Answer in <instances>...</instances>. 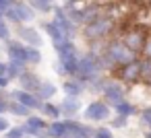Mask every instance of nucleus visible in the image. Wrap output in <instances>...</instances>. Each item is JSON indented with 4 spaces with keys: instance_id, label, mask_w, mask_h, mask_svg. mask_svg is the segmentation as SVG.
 Wrapping results in <instances>:
<instances>
[{
    "instance_id": "nucleus-1",
    "label": "nucleus",
    "mask_w": 151,
    "mask_h": 138,
    "mask_svg": "<svg viewBox=\"0 0 151 138\" xmlns=\"http://www.w3.org/2000/svg\"><path fill=\"white\" fill-rule=\"evenodd\" d=\"M101 60H104V66L108 68V66H112V64H130V62H134L137 60V54L128 48V46H124V41H112V43H108V48H106V52L101 54Z\"/></svg>"
},
{
    "instance_id": "nucleus-2",
    "label": "nucleus",
    "mask_w": 151,
    "mask_h": 138,
    "mask_svg": "<svg viewBox=\"0 0 151 138\" xmlns=\"http://www.w3.org/2000/svg\"><path fill=\"white\" fill-rule=\"evenodd\" d=\"M104 68H106V66H104L101 54H85V56H81V60H79V72H77L75 78H79L81 83L89 85L93 78H97V76L101 74Z\"/></svg>"
},
{
    "instance_id": "nucleus-3",
    "label": "nucleus",
    "mask_w": 151,
    "mask_h": 138,
    "mask_svg": "<svg viewBox=\"0 0 151 138\" xmlns=\"http://www.w3.org/2000/svg\"><path fill=\"white\" fill-rule=\"evenodd\" d=\"M112 29H114V19H110V17H97L95 21H91L89 25H85L83 35L87 39H91V41H97V39H104Z\"/></svg>"
},
{
    "instance_id": "nucleus-4",
    "label": "nucleus",
    "mask_w": 151,
    "mask_h": 138,
    "mask_svg": "<svg viewBox=\"0 0 151 138\" xmlns=\"http://www.w3.org/2000/svg\"><path fill=\"white\" fill-rule=\"evenodd\" d=\"M110 113H112V105H108L106 101H91L85 107V120H89V122L110 120Z\"/></svg>"
},
{
    "instance_id": "nucleus-5",
    "label": "nucleus",
    "mask_w": 151,
    "mask_h": 138,
    "mask_svg": "<svg viewBox=\"0 0 151 138\" xmlns=\"http://www.w3.org/2000/svg\"><path fill=\"white\" fill-rule=\"evenodd\" d=\"M54 23L64 31V35L68 37V39H73L75 35H77V23H73L70 21V17H68V13L64 11V9H60V6H54Z\"/></svg>"
},
{
    "instance_id": "nucleus-6",
    "label": "nucleus",
    "mask_w": 151,
    "mask_h": 138,
    "mask_svg": "<svg viewBox=\"0 0 151 138\" xmlns=\"http://www.w3.org/2000/svg\"><path fill=\"white\" fill-rule=\"evenodd\" d=\"M124 87L118 83V80H114V78H108V85H106V89H104V101L108 103V105H116V103H120V101H124Z\"/></svg>"
},
{
    "instance_id": "nucleus-7",
    "label": "nucleus",
    "mask_w": 151,
    "mask_h": 138,
    "mask_svg": "<svg viewBox=\"0 0 151 138\" xmlns=\"http://www.w3.org/2000/svg\"><path fill=\"white\" fill-rule=\"evenodd\" d=\"M42 29H44V31L50 35L52 46H54V50H56V52H58L62 46H66V43L70 41V39L64 35V31H62V29H60V27H58L54 21H44V23H42Z\"/></svg>"
},
{
    "instance_id": "nucleus-8",
    "label": "nucleus",
    "mask_w": 151,
    "mask_h": 138,
    "mask_svg": "<svg viewBox=\"0 0 151 138\" xmlns=\"http://www.w3.org/2000/svg\"><path fill=\"white\" fill-rule=\"evenodd\" d=\"M6 54L13 62H19V64H25L27 66V46L23 41H6Z\"/></svg>"
},
{
    "instance_id": "nucleus-9",
    "label": "nucleus",
    "mask_w": 151,
    "mask_h": 138,
    "mask_svg": "<svg viewBox=\"0 0 151 138\" xmlns=\"http://www.w3.org/2000/svg\"><path fill=\"white\" fill-rule=\"evenodd\" d=\"M23 128H25V132H27V136H35L37 138V134L40 132H44L46 128H48V122H46V117H42V115H29V117H25V124H21Z\"/></svg>"
},
{
    "instance_id": "nucleus-10",
    "label": "nucleus",
    "mask_w": 151,
    "mask_h": 138,
    "mask_svg": "<svg viewBox=\"0 0 151 138\" xmlns=\"http://www.w3.org/2000/svg\"><path fill=\"white\" fill-rule=\"evenodd\" d=\"M11 97H13L15 101H21V103H23V105H27L29 109H40V107H42V103H44L35 93H29V91H23V89L13 91V93H11Z\"/></svg>"
},
{
    "instance_id": "nucleus-11",
    "label": "nucleus",
    "mask_w": 151,
    "mask_h": 138,
    "mask_svg": "<svg viewBox=\"0 0 151 138\" xmlns=\"http://www.w3.org/2000/svg\"><path fill=\"white\" fill-rule=\"evenodd\" d=\"M42 83H44V80H42L35 72H31V70H25V72L19 76L21 89H23V91H29V93H37V89H40Z\"/></svg>"
},
{
    "instance_id": "nucleus-12",
    "label": "nucleus",
    "mask_w": 151,
    "mask_h": 138,
    "mask_svg": "<svg viewBox=\"0 0 151 138\" xmlns=\"http://www.w3.org/2000/svg\"><path fill=\"white\" fill-rule=\"evenodd\" d=\"M145 43H147V37L141 31H128L126 37H124V46H128L134 54L137 52H143L145 50Z\"/></svg>"
},
{
    "instance_id": "nucleus-13",
    "label": "nucleus",
    "mask_w": 151,
    "mask_h": 138,
    "mask_svg": "<svg viewBox=\"0 0 151 138\" xmlns=\"http://www.w3.org/2000/svg\"><path fill=\"white\" fill-rule=\"evenodd\" d=\"M85 83H81L79 78H66L64 83H62V91H64V97H81L83 95V91H85Z\"/></svg>"
},
{
    "instance_id": "nucleus-14",
    "label": "nucleus",
    "mask_w": 151,
    "mask_h": 138,
    "mask_svg": "<svg viewBox=\"0 0 151 138\" xmlns=\"http://www.w3.org/2000/svg\"><path fill=\"white\" fill-rule=\"evenodd\" d=\"M120 76H122V80H126V83H134L137 78H143V76H141V60H134V62H130V64H124L122 70H120Z\"/></svg>"
},
{
    "instance_id": "nucleus-15",
    "label": "nucleus",
    "mask_w": 151,
    "mask_h": 138,
    "mask_svg": "<svg viewBox=\"0 0 151 138\" xmlns=\"http://www.w3.org/2000/svg\"><path fill=\"white\" fill-rule=\"evenodd\" d=\"M19 39L21 41H25L27 46H31V48H40L44 41H42V35L35 31V29H31V27H21L19 29Z\"/></svg>"
},
{
    "instance_id": "nucleus-16",
    "label": "nucleus",
    "mask_w": 151,
    "mask_h": 138,
    "mask_svg": "<svg viewBox=\"0 0 151 138\" xmlns=\"http://www.w3.org/2000/svg\"><path fill=\"white\" fill-rule=\"evenodd\" d=\"M60 109H62L64 117H75L81 111V101L77 97H64L62 103H60Z\"/></svg>"
},
{
    "instance_id": "nucleus-17",
    "label": "nucleus",
    "mask_w": 151,
    "mask_h": 138,
    "mask_svg": "<svg viewBox=\"0 0 151 138\" xmlns=\"http://www.w3.org/2000/svg\"><path fill=\"white\" fill-rule=\"evenodd\" d=\"M114 113L116 115H124V117H130V115H134V113H141L139 111V107H137V103H132V101H120V103H116L114 105Z\"/></svg>"
},
{
    "instance_id": "nucleus-18",
    "label": "nucleus",
    "mask_w": 151,
    "mask_h": 138,
    "mask_svg": "<svg viewBox=\"0 0 151 138\" xmlns=\"http://www.w3.org/2000/svg\"><path fill=\"white\" fill-rule=\"evenodd\" d=\"M13 6H15V11H17V15L21 17V21H23V23H29V21H33V17H35V11L31 9V4H29V2H15Z\"/></svg>"
},
{
    "instance_id": "nucleus-19",
    "label": "nucleus",
    "mask_w": 151,
    "mask_h": 138,
    "mask_svg": "<svg viewBox=\"0 0 151 138\" xmlns=\"http://www.w3.org/2000/svg\"><path fill=\"white\" fill-rule=\"evenodd\" d=\"M40 111H42V115H44V117H50L52 122H54V120H60V115H62L60 105H54L52 101H44V103H42V107H40Z\"/></svg>"
},
{
    "instance_id": "nucleus-20",
    "label": "nucleus",
    "mask_w": 151,
    "mask_h": 138,
    "mask_svg": "<svg viewBox=\"0 0 151 138\" xmlns=\"http://www.w3.org/2000/svg\"><path fill=\"white\" fill-rule=\"evenodd\" d=\"M56 93H58L56 85H54V83H48V80H44V83L40 85V89H37V93H35V95H37L42 101H50V99H52Z\"/></svg>"
},
{
    "instance_id": "nucleus-21",
    "label": "nucleus",
    "mask_w": 151,
    "mask_h": 138,
    "mask_svg": "<svg viewBox=\"0 0 151 138\" xmlns=\"http://www.w3.org/2000/svg\"><path fill=\"white\" fill-rule=\"evenodd\" d=\"M9 111H11L13 115H17V117H29V115H31V109H29L27 105H23L21 101H15V99L9 101Z\"/></svg>"
},
{
    "instance_id": "nucleus-22",
    "label": "nucleus",
    "mask_w": 151,
    "mask_h": 138,
    "mask_svg": "<svg viewBox=\"0 0 151 138\" xmlns=\"http://www.w3.org/2000/svg\"><path fill=\"white\" fill-rule=\"evenodd\" d=\"M48 132H50V138H64L66 136V126H64V120H54L48 124Z\"/></svg>"
},
{
    "instance_id": "nucleus-23",
    "label": "nucleus",
    "mask_w": 151,
    "mask_h": 138,
    "mask_svg": "<svg viewBox=\"0 0 151 138\" xmlns=\"http://www.w3.org/2000/svg\"><path fill=\"white\" fill-rule=\"evenodd\" d=\"M27 70V66L25 64H19V62H13V60H9V66H6V76L13 80V78H17L19 80V76L23 74Z\"/></svg>"
},
{
    "instance_id": "nucleus-24",
    "label": "nucleus",
    "mask_w": 151,
    "mask_h": 138,
    "mask_svg": "<svg viewBox=\"0 0 151 138\" xmlns=\"http://www.w3.org/2000/svg\"><path fill=\"white\" fill-rule=\"evenodd\" d=\"M27 2H29L31 9L37 11V13H50V11H54V6H52L50 2H46V0H27Z\"/></svg>"
},
{
    "instance_id": "nucleus-25",
    "label": "nucleus",
    "mask_w": 151,
    "mask_h": 138,
    "mask_svg": "<svg viewBox=\"0 0 151 138\" xmlns=\"http://www.w3.org/2000/svg\"><path fill=\"white\" fill-rule=\"evenodd\" d=\"M40 62H42V52H40V48L27 46V64L35 66V64H40Z\"/></svg>"
},
{
    "instance_id": "nucleus-26",
    "label": "nucleus",
    "mask_w": 151,
    "mask_h": 138,
    "mask_svg": "<svg viewBox=\"0 0 151 138\" xmlns=\"http://www.w3.org/2000/svg\"><path fill=\"white\" fill-rule=\"evenodd\" d=\"M23 136H27L25 128H23V126H13V128H9V130L4 132L2 138H23Z\"/></svg>"
},
{
    "instance_id": "nucleus-27",
    "label": "nucleus",
    "mask_w": 151,
    "mask_h": 138,
    "mask_svg": "<svg viewBox=\"0 0 151 138\" xmlns=\"http://www.w3.org/2000/svg\"><path fill=\"white\" fill-rule=\"evenodd\" d=\"M126 122H128V117H124V115H114V117L110 120V126H112L114 130H118V128H126Z\"/></svg>"
},
{
    "instance_id": "nucleus-28",
    "label": "nucleus",
    "mask_w": 151,
    "mask_h": 138,
    "mask_svg": "<svg viewBox=\"0 0 151 138\" xmlns=\"http://www.w3.org/2000/svg\"><path fill=\"white\" fill-rule=\"evenodd\" d=\"M15 4V2H13ZM4 17H6V21H11V23H17V25H21L23 21H21V17L17 15V11H15V6H11L6 13H4Z\"/></svg>"
},
{
    "instance_id": "nucleus-29",
    "label": "nucleus",
    "mask_w": 151,
    "mask_h": 138,
    "mask_svg": "<svg viewBox=\"0 0 151 138\" xmlns=\"http://www.w3.org/2000/svg\"><path fill=\"white\" fill-rule=\"evenodd\" d=\"M95 138H114V132H112V128L99 126V128H95Z\"/></svg>"
},
{
    "instance_id": "nucleus-30",
    "label": "nucleus",
    "mask_w": 151,
    "mask_h": 138,
    "mask_svg": "<svg viewBox=\"0 0 151 138\" xmlns=\"http://www.w3.org/2000/svg\"><path fill=\"white\" fill-rule=\"evenodd\" d=\"M141 76L143 78H151V58H145L141 62Z\"/></svg>"
},
{
    "instance_id": "nucleus-31",
    "label": "nucleus",
    "mask_w": 151,
    "mask_h": 138,
    "mask_svg": "<svg viewBox=\"0 0 151 138\" xmlns=\"http://www.w3.org/2000/svg\"><path fill=\"white\" fill-rule=\"evenodd\" d=\"M0 39H4V41H9V39H11V27L6 25V21H4V19L0 21Z\"/></svg>"
},
{
    "instance_id": "nucleus-32",
    "label": "nucleus",
    "mask_w": 151,
    "mask_h": 138,
    "mask_svg": "<svg viewBox=\"0 0 151 138\" xmlns=\"http://www.w3.org/2000/svg\"><path fill=\"white\" fill-rule=\"evenodd\" d=\"M141 120H143V124L151 126V105H147V107L141 109Z\"/></svg>"
},
{
    "instance_id": "nucleus-33",
    "label": "nucleus",
    "mask_w": 151,
    "mask_h": 138,
    "mask_svg": "<svg viewBox=\"0 0 151 138\" xmlns=\"http://www.w3.org/2000/svg\"><path fill=\"white\" fill-rule=\"evenodd\" d=\"M11 128V124H9V120L4 117V115H0V134H4L6 130Z\"/></svg>"
},
{
    "instance_id": "nucleus-34",
    "label": "nucleus",
    "mask_w": 151,
    "mask_h": 138,
    "mask_svg": "<svg viewBox=\"0 0 151 138\" xmlns=\"http://www.w3.org/2000/svg\"><path fill=\"white\" fill-rule=\"evenodd\" d=\"M4 111H9V101L4 97H0V115H2Z\"/></svg>"
},
{
    "instance_id": "nucleus-35",
    "label": "nucleus",
    "mask_w": 151,
    "mask_h": 138,
    "mask_svg": "<svg viewBox=\"0 0 151 138\" xmlns=\"http://www.w3.org/2000/svg\"><path fill=\"white\" fill-rule=\"evenodd\" d=\"M143 54H145V58H151V39H147V43H145V50H143Z\"/></svg>"
},
{
    "instance_id": "nucleus-36",
    "label": "nucleus",
    "mask_w": 151,
    "mask_h": 138,
    "mask_svg": "<svg viewBox=\"0 0 151 138\" xmlns=\"http://www.w3.org/2000/svg\"><path fill=\"white\" fill-rule=\"evenodd\" d=\"M9 83H11V78H9V76H0V89H6V87H9Z\"/></svg>"
},
{
    "instance_id": "nucleus-37",
    "label": "nucleus",
    "mask_w": 151,
    "mask_h": 138,
    "mask_svg": "<svg viewBox=\"0 0 151 138\" xmlns=\"http://www.w3.org/2000/svg\"><path fill=\"white\" fill-rule=\"evenodd\" d=\"M6 66L9 62H0V76H6Z\"/></svg>"
},
{
    "instance_id": "nucleus-38",
    "label": "nucleus",
    "mask_w": 151,
    "mask_h": 138,
    "mask_svg": "<svg viewBox=\"0 0 151 138\" xmlns=\"http://www.w3.org/2000/svg\"><path fill=\"white\" fill-rule=\"evenodd\" d=\"M145 138H151V130H149V132H145Z\"/></svg>"
},
{
    "instance_id": "nucleus-39",
    "label": "nucleus",
    "mask_w": 151,
    "mask_h": 138,
    "mask_svg": "<svg viewBox=\"0 0 151 138\" xmlns=\"http://www.w3.org/2000/svg\"><path fill=\"white\" fill-rule=\"evenodd\" d=\"M68 2H70V4H75V2H81V0H68Z\"/></svg>"
},
{
    "instance_id": "nucleus-40",
    "label": "nucleus",
    "mask_w": 151,
    "mask_h": 138,
    "mask_svg": "<svg viewBox=\"0 0 151 138\" xmlns=\"http://www.w3.org/2000/svg\"><path fill=\"white\" fill-rule=\"evenodd\" d=\"M2 17H4V13H0V21H2Z\"/></svg>"
},
{
    "instance_id": "nucleus-41",
    "label": "nucleus",
    "mask_w": 151,
    "mask_h": 138,
    "mask_svg": "<svg viewBox=\"0 0 151 138\" xmlns=\"http://www.w3.org/2000/svg\"><path fill=\"white\" fill-rule=\"evenodd\" d=\"M46 2H50V4H52V2H54V0H46Z\"/></svg>"
},
{
    "instance_id": "nucleus-42",
    "label": "nucleus",
    "mask_w": 151,
    "mask_h": 138,
    "mask_svg": "<svg viewBox=\"0 0 151 138\" xmlns=\"http://www.w3.org/2000/svg\"><path fill=\"white\" fill-rule=\"evenodd\" d=\"M149 130H151V126H149Z\"/></svg>"
}]
</instances>
